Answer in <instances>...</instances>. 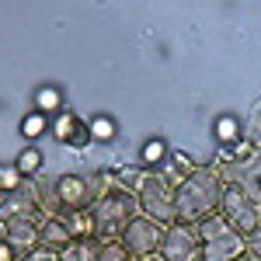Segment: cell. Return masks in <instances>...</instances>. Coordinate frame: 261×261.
Masks as SVG:
<instances>
[{
	"mask_svg": "<svg viewBox=\"0 0 261 261\" xmlns=\"http://www.w3.org/2000/svg\"><path fill=\"white\" fill-rule=\"evenodd\" d=\"M167 153H171V146H167L161 136H153V140H146L140 146V167L143 171H161L164 161H167Z\"/></svg>",
	"mask_w": 261,
	"mask_h": 261,
	"instance_id": "cell-16",
	"label": "cell"
},
{
	"mask_svg": "<svg viewBox=\"0 0 261 261\" xmlns=\"http://www.w3.org/2000/svg\"><path fill=\"white\" fill-rule=\"evenodd\" d=\"M66 226H70V237H73V241H94V237H98L91 209H87V213H73V216H66Z\"/></svg>",
	"mask_w": 261,
	"mask_h": 261,
	"instance_id": "cell-21",
	"label": "cell"
},
{
	"mask_svg": "<svg viewBox=\"0 0 261 261\" xmlns=\"http://www.w3.org/2000/svg\"><path fill=\"white\" fill-rule=\"evenodd\" d=\"M119 241H122L125 254H129L133 261L150 258V254H157V251H161V241H164V223L150 220V216H136V220L125 226V233H122Z\"/></svg>",
	"mask_w": 261,
	"mask_h": 261,
	"instance_id": "cell-8",
	"label": "cell"
},
{
	"mask_svg": "<svg viewBox=\"0 0 261 261\" xmlns=\"http://www.w3.org/2000/svg\"><path fill=\"white\" fill-rule=\"evenodd\" d=\"M223 192H226V185L213 171V164L199 167L185 185H178V195H174V216L178 220L174 223H202L205 216L220 213Z\"/></svg>",
	"mask_w": 261,
	"mask_h": 261,
	"instance_id": "cell-2",
	"label": "cell"
},
{
	"mask_svg": "<svg viewBox=\"0 0 261 261\" xmlns=\"http://www.w3.org/2000/svg\"><path fill=\"white\" fill-rule=\"evenodd\" d=\"M39 226H42V220L7 223V226H4V241L14 247L18 258H24V254H32V251L39 247Z\"/></svg>",
	"mask_w": 261,
	"mask_h": 261,
	"instance_id": "cell-12",
	"label": "cell"
},
{
	"mask_svg": "<svg viewBox=\"0 0 261 261\" xmlns=\"http://www.w3.org/2000/svg\"><path fill=\"white\" fill-rule=\"evenodd\" d=\"M199 167H202V164H195L185 150H171V153H167V161H164V167H161V174L178 188V185H185V181L192 178Z\"/></svg>",
	"mask_w": 261,
	"mask_h": 261,
	"instance_id": "cell-13",
	"label": "cell"
},
{
	"mask_svg": "<svg viewBox=\"0 0 261 261\" xmlns=\"http://www.w3.org/2000/svg\"><path fill=\"white\" fill-rule=\"evenodd\" d=\"M98 251H101V241H70L66 251L60 254V261H98Z\"/></svg>",
	"mask_w": 261,
	"mask_h": 261,
	"instance_id": "cell-20",
	"label": "cell"
},
{
	"mask_svg": "<svg viewBox=\"0 0 261 261\" xmlns=\"http://www.w3.org/2000/svg\"><path fill=\"white\" fill-rule=\"evenodd\" d=\"M24 181H28V178L14 167V161H11V164H0V192H14V188H21Z\"/></svg>",
	"mask_w": 261,
	"mask_h": 261,
	"instance_id": "cell-24",
	"label": "cell"
},
{
	"mask_svg": "<svg viewBox=\"0 0 261 261\" xmlns=\"http://www.w3.org/2000/svg\"><path fill=\"white\" fill-rule=\"evenodd\" d=\"M164 261H202V237L195 223H171L164 226V241L157 251Z\"/></svg>",
	"mask_w": 261,
	"mask_h": 261,
	"instance_id": "cell-6",
	"label": "cell"
},
{
	"mask_svg": "<svg viewBox=\"0 0 261 261\" xmlns=\"http://www.w3.org/2000/svg\"><path fill=\"white\" fill-rule=\"evenodd\" d=\"M0 261H18V254H14V247L0 237Z\"/></svg>",
	"mask_w": 261,
	"mask_h": 261,
	"instance_id": "cell-29",
	"label": "cell"
},
{
	"mask_svg": "<svg viewBox=\"0 0 261 261\" xmlns=\"http://www.w3.org/2000/svg\"><path fill=\"white\" fill-rule=\"evenodd\" d=\"M63 108H66V101H63L60 87H39V91H35V112L49 115V119H56Z\"/></svg>",
	"mask_w": 261,
	"mask_h": 261,
	"instance_id": "cell-18",
	"label": "cell"
},
{
	"mask_svg": "<svg viewBox=\"0 0 261 261\" xmlns=\"http://www.w3.org/2000/svg\"><path fill=\"white\" fill-rule=\"evenodd\" d=\"M108 171V167H105ZM91 216H94V230H98V241H119L122 233H125V226L143 216L140 209V199L133 195V192H125L119 188L112 174H108V192L94 202V209H91Z\"/></svg>",
	"mask_w": 261,
	"mask_h": 261,
	"instance_id": "cell-3",
	"label": "cell"
},
{
	"mask_svg": "<svg viewBox=\"0 0 261 261\" xmlns=\"http://www.w3.org/2000/svg\"><path fill=\"white\" fill-rule=\"evenodd\" d=\"M247 254H258L261 258V226H254V230L247 233Z\"/></svg>",
	"mask_w": 261,
	"mask_h": 261,
	"instance_id": "cell-28",
	"label": "cell"
},
{
	"mask_svg": "<svg viewBox=\"0 0 261 261\" xmlns=\"http://www.w3.org/2000/svg\"><path fill=\"white\" fill-rule=\"evenodd\" d=\"M244 140H247L261 153V101H254V105H251V115L244 119Z\"/></svg>",
	"mask_w": 261,
	"mask_h": 261,
	"instance_id": "cell-23",
	"label": "cell"
},
{
	"mask_svg": "<svg viewBox=\"0 0 261 261\" xmlns=\"http://www.w3.org/2000/svg\"><path fill=\"white\" fill-rule=\"evenodd\" d=\"M35 192L45 220H66L73 213L94 209V202L108 192V171H63V174L42 171L35 178Z\"/></svg>",
	"mask_w": 261,
	"mask_h": 261,
	"instance_id": "cell-1",
	"label": "cell"
},
{
	"mask_svg": "<svg viewBox=\"0 0 261 261\" xmlns=\"http://www.w3.org/2000/svg\"><path fill=\"white\" fill-rule=\"evenodd\" d=\"M174 195H178V188L164 178L161 171H150L136 199H140L143 216H150V220H157V223H164V226H171V223L178 220V216H174Z\"/></svg>",
	"mask_w": 261,
	"mask_h": 261,
	"instance_id": "cell-5",
	"label": "cell"
},
{
	"mask_svg": "<svg viewBox=\"0 0 261 261\" xmlns=\"http://www.w3.org/2000/svg\"><path fill=\"white\" fill-rule=\"evenodd\" d=\"M195 226L202 237V261H237L247 254V237L223 220V213H213Z\"/></svg>",
	"mask_w": 261,
	"mask_h": 261,
	"instance_id": "cell-4",
	"label": "cell"
},
{
	"mask_svg": "<svg viewBox=\"0 0 261 261\" xmlns=\"http://www.w3.org/2000/svg\"><path fill=\"white\" fill-rule=\"evenodd\" d=\"M98 261H133V258L125 254V247H122V241H101Z\"/></svg>",
	"mask_w": 261,
	"mask_h": 261,
	"instance_id": "cell-26",
	"label": "cell"
},
{
	"mask_svg": "<svg viewBox=\"0 0 261 261\" xmlns=\"http://www.w3.org/2000/svg\"><path fill=\"white\" fill-rule=\"evenodd\" d=\"M213 171L220 174L223 185L241 188L261 205V153H254L251 161H213Z\"/></svg>",
	"mask_w": 261,
	"mask_h": 261,
	"instance_id": "cell-7",
	"label": "cell"
},
{
	"mask_svg": "<svg viewBox=\"0 0 261 261\" xmlns=\"http://www.w3.org/2000/svg\"><path fill=\"white\" fill-rule=\"evenodd\" d=\"M42 164H45V157H42V150L35 146V143H28L18 157H14V167H18V171H21L28 181H35V178L42 174Z\"/></svg>",
	"mask_w": 261,
	"mask_h": 261,
	"instance_id": "cell-17",
	"label": "cell"
},
{
	"mask_svg": "<svg viewBox=\"0 0 261 261\" xmlns=\"http://www.w3.org/2000/svg\"><path fill=\"white\" fill-rule=\"evenodd\" d=\"M254 153H258V150H254L247 140H241V143H233V146H223L216 161H251Z\"/></svg>",
	"mask_w": 261,
	"mask_h": 261,
	"instance_id": "cell-25",
	"label": "cell"
},
{
	"mask_svg": "<svg viewBox=\"0 0 261 261\" xmlns=\"http://www.w3.org/2000/svg\"><path fill=\"white\" fill-rule=\"evenodd\" d=\"M70 241H73V237H70L66 220H42V226H39V247L53 251V254H63Z\"/></svg>",
	"mask_w": 261,
	"mask_h": 261,
	"instance_id": "cell-14",
	"label": "cell"
},
{
	"mask_svg": "<svg viewBox=\"0 0 261 261\" xmlns=\"http://www.w3.org/2000/svg\"><path fill=\"white\" fill-rule=\"evenodd\" d=\"M49 129H53V119H49V115H42V112H35V108H32V112L21 119V136H24L28 143L42 140Z\"/></svg>",
	"mask_w": 261,
	"mask_h": 261,
	"instance_id": "cell-19",
	"label": "cell"
},
{
	"mask_svg": "<svg viewBox=\"0 0 261 261\" xmlns=\"http://www.w3.org/2000/svg\"><path fill=\"white\" fill-rule=\"evenodd\" d=\"M63 146H70V150H87L94 136H91V122L77 115V112H70V108H63L60 115L53 119V129H49Z\"/></svg>",
	"mask_w": 261,
	"mask_h": 261,
	"instance_id": "cell-11",
	"label": "cell"
},
{
	"mask_svg": "<svg viewBox=\"0 0 261 261\" xmlns=\"http://www.w3.org/2000/svg\"><path fill=\"white\" fill-rule=\"evenodd\" d=\"M237 261H261L258 254H244V258H237Z\"/></svg>",
	"mask_w": 261,
	"mask_h": 261,
	"instance_id": "cell-30",
	"label": "cell"
},
{
	"mask_svg": "<svg viewBox=\"0 0 261 261\" xmlns=\"http://www.w3.org/2000/svg\"><path fill=\"white\" fill-rule=\"evenodd\" d=\"M18 261H60V254H53V251H45V247H35L32 254H24Z\"/></svg>",
	"mask_w": 261,
	"mask_h": 261,
	"instance_id": "cell-27",
	"label": "cell"
},
{
	"mask_svg": "<svg viewBox=\"0 0 261 261\" xmlns=\"http://www.w3.org/2000/svg\"><path fill=\"white\" fill-rule=\"evenodd\" d=\"M91 122V136H94V143H112L115 136H119V122L112 119V115H94Z\"/></svg>",
	"mask_w": 261,
	"mask_h": 261,
	"instance_id": "cell-22",
	"label": "cell"
},
{
	"mask_svg": "<svg viewBox=\"0 0 261 261\" xmlns=\"http://www.w3.org/2000/svg\"><path fill=\"white\" fill-rule=\"evenodd\" d=\"M21 220H45L39 209V192L35 181H24L14 192H0V226L7 223H21Z\"/></svg>",
	"mask_w": 261,
	"mask_h": 261,
	"instance_id": "cell-9",
	"label": "cell"
},
{
	"mask_svg": "<svg viewBox=\"0 0 261 261\" xmlns=\"http://www.w3.org/2000/svg\"><path fill=\"white\" fill-rule=\"evenodd\" d=\"M213 136H216V143H220V150L223 146H233V143H241L244 140V122L237 119V115H216V122H213Z\"/></svg>",
	"mask_w": 261,
	"mask_h": 261,
	"instance_id": "cell-15",
	"label": "cell"
},
{
	"mask_svg": "<svg viewBox=\"0 0 261 261\" xmlns=\"http://www.w3.org/2000/svg\"><path fill=\"white\" fill-rule=\"evenodd\" d=\"M223 220L230 223L233 230H241L244 237L254 230V226H261V205L251 195H244L241 188H233V185H226V192H223V205H220Z\"/></svg>",
	"mask_w": 261,
	"mask_h": 261,
	"instance_id": "cell-10",
	"label": "cell"
}]
</instances>
